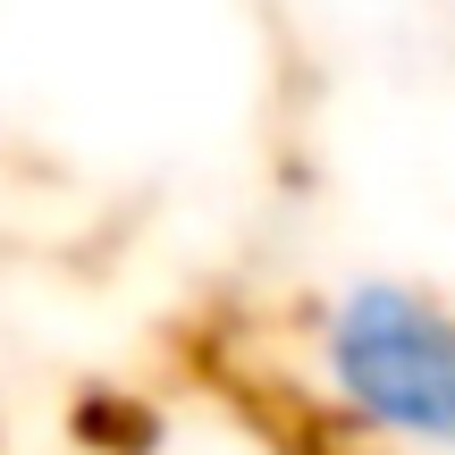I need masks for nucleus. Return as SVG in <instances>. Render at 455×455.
<instances>
[{"label":"nucleus","mask_w":455,"mask_h":455,"mask_svg":"<svg viewBox=\"0 0 455 455\" xmlns=\"http://www.w3.org/2000/svg\"><path fill=\"white\" fill-rule=\"evenodd\" d=\"M312 388L388 455H455V304L413 278H355L312 321Z\"/></svg>","instance_id":"f257e3e1"}]
</instances>
